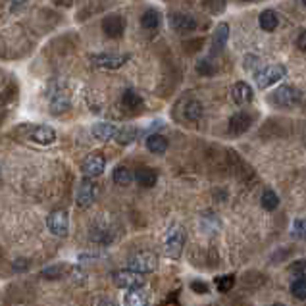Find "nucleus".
Wrapping results in <instances>:
<instances>
[{"mask_svg": "<svg viewBox=\"0 0 306 306\" xmlns=\"http://www.w3.org/2000/svg\"><path fill=\"white\" fill-rule=\"evenodd\" d=\"M272 306H285V304H281V302H275V304H272Z\"/></svg>", "mask_w": 306, "mask_h": 306, "instance_id": "40", "label": "nucleus"}, {"mask_svg": "<svg viewBox=\"0 0 306 306\" xmlns=\"http://www.w3.org/2000/svg\"><path fill=\"white\" fill-rule=\"evenodd\" d=\"M31 268V262L27 258H16L12 262V270L14 272H25V270H29Z\"/></svg>", "mask_w": 306, "mask_h": 306, "instance_id": "35", "label": "nucleus"}, {"mask_svg": "<svg viewBox=\"0 0 306 306\" xmlns=\"http://www.w3.org/2000/svg\"><path fill=\"white\" fill-rule=\"evenodd\" d=\"M252 126V116L249 112H237L229 118L228 124V133L231 137H239V135L247 133Z\"/></svg>", "mask_w": 306, "mask_h": 306, "instance_id": "10", "label": "nucleus"}, {"mask_svg": "<svg viewBox=\"0 0 306 306\" xmlns=\"http://www.w3.org/2000/svg\"><path fill=\"white\" fill-rule=\"evenodd\" d=\"M170 25L175 33H191L196 29V19L185 12H172L170 14Z\"/></svg>", "mask_w": 306, "mask_h": 306, "instance_id": "12", "label": "nucleus"}, {"mask_svg": "<svg viewBox=\"0 0 306 306\" xmlns=\"http://www.w3.org/2000/svg\"><path fill=\"white\" fill-rule=\"evenodd\" d=\"M229 40V25L228 24H220L216 29H214V37H212V47H210V54L212 56H220L223 52V48L228 45Z\"/></svg>", "mask_w": 306, "mask_h": 306, "instance_id": "14", "label": "nucleus"}, {"mask_svg": "<svg viewBox=\"0 0 306 306\" xmlns=\"http://www.w3.org/2000/svg\"><path fill=\"white\" fill-rule=\"evenodd\" d=\"M114 279V285L119 287V289H142L145 287V275L137 274L133 270H119V272H114L112 275Z\"/></svg>", "mask_w": 306, "mask_h": 306, "instance_id": "5", "label": "nucleus"}, {"mask_svg": "<svg viewBox=\"0 0 306 306\" xmlns=\"http://www.w3.org/2000/svg\"><path fill=\"white\" fill-rule=\"evenodd\" d=\"M70 110V100L66 98V96H56L54 100H52V106H50V112L54 114V116H60V114H66V112Z\"/></svg>", "mask_w": 306, "mask_h": 306, "instance_id": "29", "label": "nucleus"}, {"mask_svg": "<svg viewBox=\"0 0 306 306\" xmlns=\"http://www.w3.org/2000/svg\"><path fill=\"white\" fill-rule=\"evenodd\" d=\"M202 6L210 10L214 16H218V14H221L226 10V2H204Z\"/></svg>", "mask_w": 306, "mask_h": 306, "instance_id": "36", "label": "nucleus"}, {"mask_svg": "<svg viewBox=\"0 0 306 306\" xmlns=\"http://www.w3.org/2000/svg\"><path fill=\"white\" fill-rule=\"evenodd\" d=\"M27 137L39 145H52L56 141V131L50 126H25Z\"/></svg>", "mask_w": 306, "mask_h": 306, "instance_id": "11", "label": "nucleus"}, {"mask_svg": "<svg viewBox=\"0 0 306 306\" xmlns=\"http://www.w3.org/2000/svg\"><path fill=\"white\" fill-rule=\"evenodd\" d=\"M147 149L152 152V154H164L166 150H168V139L166 137H162V135H150L149 139H147Z\"/></svg>", "mask_w": 306, "mask_h": 306, "instance_id": "21", "label": "nucleus"}, {"mask_svg": "<svg viewBox=\"0 0 306 306\" xmlns=\"http://www.w3.org/2000/svg\"><path fill=\"white\" fill-rule=\"evenodd\" d=\"M141 25L147 29V31H156L160 27V14L156 10H147L141 17Z\"/></svg>", "mask_w": 306, "mask_h": 306, "instance_id": "23", "label": "nucleus"}, {"mask_svg": "<svg viewBox=\"0 0 306 306\" xmlns=\"http://www.w3.org/2000/svg\"><path fill=\"white\" fill-rule=\"evenodd\" d=\"M70 266H66V264H56V266H50V268H45L43 270V277H47V279H58V277H62L64 272H68Z\"/></svg>", "mask_w": 306, "mask_h": 306, "instance_id": "28", "label": "nucleus"}, {"mask_svg": "<svg viewBox=\"0 0 306 306\" xmlns=\"http://www.w3.org/2000/svg\"><path fill=\"white\" fill-rule=\"evenodd\" d=\"M98 306H119L116 300H112V298H100L98 300Z\"/></svg>", "mask_w": 306, "mask_h": 306, "instance_id": "39", "label": "nucleus"}, {"mask_svg": "<svg viewBox=\"0 0 306 306\" xmlns=\"http://www.w3.org/2000/svg\"><path fill=\"white\" fill-rule=\"evenodd\" d=\"M291 293L293 297L298 298V300H304L306 298V279H295L291 283Z\"/></svg>", "mask_w": 306, "mask_h": 306, "instance_id": "30", "label": "nucleus"}, {"mask_svg": "<svg viewBox=\"0 0 306 306\" xmlns=\"http://www.w3.org/2000/svg\"><path fill=\"white\" fill-rule=\"evenodd\" d=\"M135 181L141 185V187H154L158 183V173L150 168H139L135 172Z\"/></svg>", "mask_w": 306, "mask_h": 306, "instance_id": "19", "label": "nucleus"}, {"mask_svg": "<svg viewBox=\"0 0 306 306\" xmlns=\"http://www.w3.org/2000/svg\"><path fill=\"white\" fill-rule=\"evenodd\" d=\"M127 270H133L137 274H152L158 270V256L150 251L137 252L127 260Z\"/></svg>", "mask_w": 306, "mask_h": 306, "instance_id": "3", "label": "nucleus"}, {"mask_svg": "<svg viewBox=\"0 0 306 306\" xmlns=\"http://www.w3.org/2000/svg\"><path fill=\"white\" fill-rule=\"evenodd\" d=\"M285 73H287L285 66H281V64H274V66L260 68V70L254 73V81H256V87L264 91V89H268V87L275 85L277 81H281V79L285 77Z\"/></svg>", "mask_w": 306, "mask_h": 306, "instance_id": "4", "label": "nucleus"}, {"mask_svg": "<svg viewBox=\"0 0 306 306\" xmlns=\"http://www.w3.org/2000/svg\"><path fill=\"white\" fill-rule=\"evenodd\" d=\"M258 24L266 33H272L279 25V17H277V14H275L274 10H264L258 17Z\"/></svg>", "mask_w": 306, "mask_h": 306, "instance_id": "20", "label": "nucleus"}, {"mask_svg": "<svg viewBox=\"0 0 306 306\" xmlns=\"http://www.w3.org/2000/svg\"><path fill=\"white\" fill-rule=\"evenodd\" d=\"M150 295L147 293V289H133L127 291L124 297V304L126 306H149Z\"/></svg>", "mask_w": 306, "mask_h": 306, "instance_id": "17", "label": "nucleus"}, {"mask_svg": "<svg viewBox=\"0 0 306 306\" xmlns=\"http://www.w3.org/2000/svg\"><path fill=\"white\" fill-rule=\"evenodd\" d=\"M196 71H198V75L212 77L214 73H216V66L212 64V60H208V58H200V60L196 62Z\"/></svg>", "mask_w": 306, "mask_h": 306, "instance_id": "27", "label": "nucleus"}, {"mask_svg": "<svg viewBox=\"0 0 306 306\" xmlns=\"http://www.w3.org/2000/svg\"><path fill=\"white\" fill-rule=\"evenodd\" d=\"M47 228L50 229V233H54L58 237L68 235V229H70V218L66 210H54V212L48 214L47 218Z\"/></svg>", "mask_w": 306, "mask_h": 306, "instance_id": "8", "label": "nucleus"}, {"mask_svg": "<svg viewBox=\"0 0 306 306\" xmlns=\"http://www.w3.org/2000/svg\"><path fill=\"white\" fill-rule=\"evenodd\" d=\"M189 287H191V291H195L196 295H208V293H210V287H208L204 281H198V279L191 281Z\"/></svg>", "mask_w": 306, "mask_h": 306, "instance_id": "33", "label": "nucleus"}, {"mask_svg": "<svg viewBox=\"0 0 306 306\" xmlns=\"http://www.w3.org/2000/svg\"><path fill=\"white\" fill-rule=\"evenodd\" d=\"M131 56L129 54H114V52H106V54H94L91 56V62L98 68H104V70H118L121 66H126L127 60Z\"/></svg>", "mask_w": 306, "mask_h": 306, "instance_id": "7", "label": "nucleus"}, {"mask_svg": "<svg viewBox=\"0 0 306 306\" xmlns=\"http://www.w3.org/2000/svg\"><path fill=\"white\" fill-rule=\"evenodd\" d=\"M93 135L98 141H110V139H116L118 127L108 124V121H98L93 126Z\"/></svg>", "mask_w": 306, "mask_h": 306, "instance_id": "18", "label": "nucleus"}, {"mask_svg": "<svg viewBox=\"0 0 306 306\" xmlns=\"http://www.w3.org/2000/svg\"><path fill=\"white\" fill-rule=\"evenodd\" d=\"M137 139V129L133 127H118V135H116V141L119 145H129Z\"/></svg>", "mask_w": 306, "mask_h": 306, "instance_id": "26", "label": "nucleus"}, {"mask_svg": "<svg viewBox=\"0 0 306 306\" xmlns=\"http://www.w3.org/2000/svg\"><path fill=\"white\" fill-rule=\"evenodd\" d=\"M260 202H262V208H264V210L274 212L275 208L279 206V196H277L275 191H266V193L262 195V198H260Z\"/></svg>", "mask_w": 306, "mask_h": 306, "instance_id": "25", "label": "nucleus"}, {"mask_svg": "<svg viewBox=\"0 0 306 306\" xmlns=\"http://www.w3.org/2000/svg\"><path fill=\"white\" fill-rule=\"evenodd\" d=\"M243 66H244V70H249V71H254L256 73V66H260V58L258 56H254V54H249L247 58H244V62H243Z\"/></svg>", "mask_w": 306, "mask_h": 306, "instance_id": "34", "label": "nucleus"}, {"mask_svg": "<svg viewBox=\"0 0 306 306\" xmlns=\"http://www.w3.org/2000/svg\"><path fill=\"white\" fill-rule=\"evenodd\" d=\"M202 114H204V108L198 100H189L187 104H185L183 118L187 119V121H198V119L202 118Z\"/></svg>", "mask_w": 306, "mask_h": 306, "instance_id": "22", "label": "nucleus"}, {"mask_svg": "<svg viewBox=\"0 0 306 306\" xmlns=\"http://www.w3.org/2000/svg\"><path fill=\"white\" fill-rule=\"evenodd\" d=\"M185 247V231L179 226H173L168 229V233L164 235V252L168 258L179 260L181 252Z\"/></svg>", "mask_w": 306, "mask_h": 306, "instance_id": "2", "label": "nucleus"}, {"mask_svg": "<svg viewBox=\"0 0 306 306\" xmlns=\"http://www.w3.org/2000/svg\"><path fill=\"white\" fill-rule=\"evenodd\" d=\"M300 100H302V93L293 85H281L277 87L272 94H268V102H272L274 106H279V108L297 106Z\"/></svg>", "mask_w": 306, "mask_h": 306, "instance_id": "1", "label": "nucleus"}, {"mask_svg": "<svg viewBox=\"0 0 306 306\" xmlns=\"http://www.w3.org/2000/svg\"><path fill=\"white\" fill-rule=\"evenodd\" d=\"M121 108H126L131 114H137V112H141L145 108V100L135 89H126L124 94H121Z\"/></svg>", "mask_w": 306, "mask_h": 306, "instance_id": "15", "label": "nucleus"}, {"mask_svg": "<svg viewBox=\"0 0 306 306\" xmlns=\"http://www.w3.org/2000/svg\"><path fill=\"white\" fill-rule=\"evenodd\" d=\"M231 96H233L235 104H239V106H247V104H251L252 102L254 93H252V87L249 85V83L237 81L235 85L231 87Z\"/></svg>", "mask_w": 306, "mask_h": 306, "instance_id": "16", "label": "nucleus"}, {"mask_svg": "<svg viewBox=\"0 0 306 306\" xmlns=\"http://www.w3.org/2000/svg\"><path fill=\"white\" fill-rule=\"evenodd\" d=\"M289 272L297 279H306L304 275H306V260H297L295 264H291V268H289Z\"/></svg>", "mask_w": 306, "mask_h": 306, "instance_id": "32", "label": "nucleus"}, {"mask_svg": "<svg viewBox=\"0 0 306 306\" xmlns=\"http://www.w3.org/2000/svg\"><path fill=\"white\" fill-rule=\"evenodd\" d=\"M104 168H106V158L94 152V154H89V156L83 160L81 164V172L85 175L87 179H93V177H98L104 173Z\"/></svg>", "mask_w": 306, "mask_h": 306, "instance_id": "9", "label": "nucleus"}, {"mask_svg": "<svg viewBox=\"0 0 306 306\" xmlns=\"http://www.w3.org/2000/svg\"><path fill=\"white\" fill-rule=\"evenodd\" d=\"M96 196V183L93 179H83L77 187V206L79 208H87L91 206Z\"/></svg>", "mask_w": 306, "mask_h": 306, "instance_id": "13", "label": "nucleus"}, {"mask_svg": "<svg viewBox=\"0 0 306 306\" xmlns=\"http://www.w3.org/2000/svg\"><path fill=\"white\" fill-rule=\"evenodd\" d=\"M304 8H306V2H304Z\"/></svg>", "mask_w": 306, "mask_h": 306, "instance_id": "41", "label": "nucleus"}, {"mask_svg": "<svg viewBox=\"0 0 306 306\" xmlns=\"http://www.w3.org/2000/svg\"><path fill=\"white\" fill-rule=\"evenodd\" d=\"M133 173L127 170L126 166H118L116 170H114V173H112V179H114V183H118V185H121V187H127L131 181H133Z\"/></svg>", "mask_w": 306, "mask_h": 306, "instance_id": "24", "label": "nucleus"}, {"mask_svg": "<svg viewBox=\"0 0 306 306\" xmlns=\"http://www.w3.org/2000/svg\"><path fill=\"white\" fill-rule=\"evenodd\" d=\"M126 27H127V19L124 16H119V14H110V16H106L102 19V31H104V35L108 39L124 37Z\"/></svg>", "mask_w": 306, "mask_h": 306, "instance_id": "6", "label": "nucleus"}, {"mask_svg": "<svg viewBox=\"0 0 306 306\" xmlns=\"http://www.w3.org/2000/svg\"><path fill=\"white\" fill-rule=\"evenodd\" d=\"M297 47L300 48V50H306V31H302L300 35H298L297 39Z\"/></svg>", "mask_w": 306, "mask_h": 306, "instance_id": "38", "label": "nucleus"}, {"mask_svg": "<svg viewBox=\"0 0 306 306\" xmlns=\"http://www.w3.org/2000/svg\"><path fill=\"white\" fill-rule=\"evenodd\" d=\"M233 285H235V275H221V277L216 279V287H218L220 293H228Z\"/></svg>", "mask_w": 306, "mask_h": 306, "instance_id": "31", "label": "nucleus"}, {"mask_svg": "<svg viewBox=\"0 0 306 306\" xmlns=\"http://www.w3.org/2000/svg\"><path fill=\"white\" fill-rule=\"evenodd\" d=\"M293 233L298 237H306V220H297L293 226Z\"/></svg>", "mask_w": 306, "mask_h": 306, "instance_id": "37", "label": "nucleus"}]
</instances>
